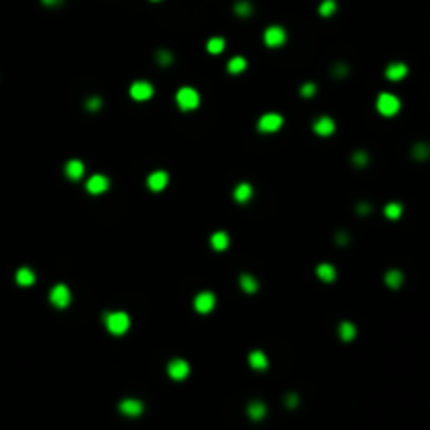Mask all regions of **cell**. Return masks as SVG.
<instances>
[{"mask_svg":"<svg viewBox=\"0 0 430 430\" xmlns=\"http://www.w3.org/2000/svg\"><path fill=\"white\" fill-rule=\"evenodd\" d=\"M109 189V179L105 175H93L86 181V191L91 195H103Z\"/></svg>","mask_w":430,"mask_h":430,"instance_id":"obj_12","label":"cell"},{"mask_svg":"<svg viewBox=\"0 0 430 430\" xmlns=\"http://www.w3.org/2000/svg\"><path fill=\"white\" fill-rule=\"evenodd\" d=\"M263 40H265V44H267L269 48H279V46H283L285 40H288V32H285V27H281V25H269V27L265 30V34H263Z\"/></svg>","mask_w":430,"mask_h":430,"instance_id":"obj_9","label":"cell"},{"mask_svg":"<svg viewBox=\"0 0 430 430\" xmlns=\"http://www.w3.org/2000/svg\"><path fill=\"white\" fill-rule=\"evenodd\" d=\"M214 306H216V296H214V292L204 290V292H197V294H195V298H193V308H195L199 315H208V313H212Z\"/></svg>","mask_w":430,"mask_h":430,"instance_id":"obj_8","label":"cell"},{"mask_svg":"<svg viewBox=\"0 0 430 430\" xmlns=\"http://www.w3.org/2000/svg\"><path fill=\"white\" fill-rule=\"evenodd\" d=\"M248 365H250L254 371H265V369H269V357L265 355V351L254 349V351L248 355Z\"/></svg>","mask_w":430,"mask_h":430,"instance_id":"obj_16","label":"cell"},{"mask_svg":"<svg viewBox=\"0 0 430 430\" xmlns=\"http://www.w3.org/2000/svg\"><path fill=\"white\" fill-rule=\"evenodd\" d=\"M369 212H371L369 204H361V206H359V214H361V216H363V214H369Z\"/></svg>","mask_w":430,"mask_h":430,"instance_id":"obj_38","label":"cell"},{"mask_svg":"<svg viewBox=\"0 0 430 430\" xmlns=\"http://www.w3.org/2000/svg\"><path fill=\"white\" fill-rule=\"evenodd\" d=\"M103 325L111 336H124L130 330V315L126 311H107L103 313Z\"/></svg>","mask_w":430,"mask_h":430,"instance_id":"obj_1","label":"cell"},{"mask_svg":"<svg viewBox=\"0 0 430 430\" xmlns=\"http://www.w3.org/2000/svg\"><path fill=\"white\" fill-rule=\"evenodd\" d=\"M168 181H170V177H168L166 170H153V172L147 175V187H149V191H153V193L164 191V189L168 187Z\"/></svg>","mask_w":430,"mask_h":430,"instance_id":"obj_11","label":"cell"},{"mask_svg":"<svg viewBox=\"0 0 430 430\" xmlns=\"http://www.w3.org/2000/svg\"><path fill=\"white\" fill-rule=\"evenodd\" d=\"M40 3L44 7H59V5H63V0H40Z\"/></svg>","mask_w":430,"mask_h":430,"instance_id":"obj_37","label":"cell"},{"mask_svg":"<svg viewBox=\"0 0 430 430\" xmlns=\"http://www.w3.org/2000/svg\"><path fill=\"white\" fill-rule=\"evenodd\" d=\"M347 74H349V67L347 65H344V63H334V67H332V76L334 78L340 80V78H344Z\"/></svg>","mask_w":430,"mask_h":430,"instance_id":"obj_35","label":"cell"},{"mask_svg":"<svg viewBox=\"0 0 430 430\" xmlns=\"http://www.w3.org/2000/svg\"><path fill=\"white\" fill-rule=\"evenodd\" d=\"M156 63L160 67H170L172 63H175V55H172L168 48H160L158 53H156Z\"/></svg>","mask_w":430,"mask_h":430,"instance_id":"obj_28","label":"cell"},{"mask_svg":"<svg viewBox=\"0 0 430 430\" xmlns=\"http://www.w3.org/2000/svg\"><path fill=\"white\" fill-rule=\"evenodd\" d=\"M166 374L170 380H175V382H183L187 380V376L191 374V365L187 363L185 359L177 357V359H170L168 361V365H166Z\"/></svg>","mask_w":430,"mask_h":430,"instance_id":"obj_6","label":"cell"},{"mask_svg":"<svg viewBox=\"0 0 430 430\" xmlns=\"http://www.w3.org/2000/svg\"><path fill=\"white\" fill-rule=\"evenodd\" d=\"M315 273H317V277H319L323 283H334V281H336V277H338L336 267H334V265H330V263H321V265H317Z\"/></svg>","mask_w":430,"mask_h":430,"instance_id":"obj_19","label":"cell"},{"mask_svg":"<svg viewBox=\"0 0 430 430\" xmlns=\"http://www.w3.org/2000/svg\"><path fill=\"white\" fill-rule=\"evenodd\" d=\"M376 109L384 118H392V116L399 113L401 101H399L397 95H392V93H382V95H378V99H376Z\"/></svg>","mask_w":430,"mask_h":430,"instance_id":"obj_3","label":"cell"},{"mask_svg":"<svg viewBox=\"0 0 430 430\" xmlns=\"http://www.w3.org/2000/svg\"><path fill=\"white\" fill-rule=\"evenodd\" d=\"M128 95L132 101L136 103H143V101H149L153 99V95H156V89H153V84L147 82V80H136L130 84V89H128Z\"/></svg>","mask_w":430,"mask_h":430,"instance_id":"obj_7","label":"cell"},{"mask_svg":"<svg viewBox=\"0 0 430 430\" xmlns=\"http://www.w3.org/2000/svg\"><path fill=\"white\" fill-rule=\"evenodd\" d=\"M313 132L317 136H323V139H325V136H332L336 132V122L330 116H319L313 122Z\"/></svg>","mask_w":430,"mask_h":430,"instance_id":"obj_13","label":"cell"},{"mask_svg":"<svg viewBox=\"0 0 430 430\" xmlns=\"http://www.w3.org/2000/svg\"><path fill=\"white\" fill-rule=\"evenodd\" d=\"M118 411L126 418H139L143 411H145V403L136 397H126L118 403Z\"/></svg>","mask_w":430,"mask_h":430,"instance_id":"obj_10","label":"cell"},{"mask_svg":"<svg viewBox=\"0 0 430 430\" xmlns=\"http://www.w3.org/2000/svg\"><path fill=\"white\" fill-rule=\"evenodd\" d=\"M351 162H353L357 168H365V166H367V162H369V156H367L365 151H361V149H359V151H355L353 156H351Z\"/></svg>","mask_w":430,"mask_h":430,"instance_id":"obj_32","label":"cell"},{"mask_svg":"<svg viewBox=\"0 0 430 430\" xmlns=\"http://www.w3.org/2000/svg\"><path fill=\"white\" fill-rule=\"evenodd\" d=\"M298 91H300V95H302L304 99H311V97H315V93H317V84H315V82H304Z\"/></svg>","mask_w":430,"mask_h":430,"instance_id":"obj_33","label":"cell"},{"mask_svg":"<svg viewBox=\"0 0 430 430\" xmlns=\"http://www.w3.org/2000/svg\"><path fill=\"white\" fill-rule=\"evenodd\" d=\"M414 156H418V158H426V156H428V149H422V145H418V147L414 149Z\"/></svg>","mask_w":430,"mask_h":430,"instance_id":"obj_36","label":"cell"},{"mask_svg":"<svg viewBox=\"0 0 430 430\" xmlns=\"http://www.w3.org/2000/svg\"><path fill=\"white\" fill-rule=\"evenodd\" d=\"M407 65L405 63H401V61H394V63H390L386 70H384V74H386V78L390 80V82H399V80H403L405 76H407Z\"/></svg>","mask_w":430,"mask_h":430,"instance_id":"obj_18","label":"cell"},{"mask_svg":"<svg viewBox=\"0 0 430 430\" xmlns=\"http://www.w3.org/2000/svg\"><path fill=\"white\" fill-rule=\"evenodd\" d=\"M384 281H386L388 288H401L403 285V273L397 271V269H392V271H388L384 275Z\"/></svg>","mask_w":430,"mask_h":430,"instance_id":"obj_27","label":"cell"},{"mask_svg":"<svg viewBox=\"0 0 430 430\" xmlns=\"http://www.w3.org/2000/svg\"><path fill=\"white\" fill-rule=\"evenodd\" d=\"M210 248L214 252H225L229 248V235H227V231H214L210 235Z\"/></svg>","mask_w":430,"mask_h":430,"instance_id":"obj_22","label":"cell"},{"mask_svg":"<svg viewBox=\"0 0 430 430\" xmlns=\"http://www.w3.org/2000/svg\"><path fill=\"white\" fill-rule=\"evenodd\" d=\"M151 3H160V0H151Z\"/></svg>","mask_w":430,"mask_h":430,"instance_id":"obj_40","label":"cell"},{"mask_svg":"<svg viewBox=\"0 0 430 430\" xmlns=\"http://www.w3.org/2000/svg\"><path fill=\"white\" fill-rule=\"evenodd\" d=\"M246 67H248V61L242 55H235L227 61V72L229 74H242V72H246Z\"/></svg>","mask_w":430,"mask_h":430,"instance_id":"obj_24","label":"cell"},{"mask_svg":"<svg viewBox=\"0 0 430 430\" xmlns=\"http://www.w3.org/2000/svg\"><path fill=\"white\" fill-rule=\"evenodd\" d=\"M84 107H86V111L97 113V111H101V107H103V99H101L99 95H91V97H86Z\"/></svg>","mask_w":430,"mask_h":430,"instance_id":"obj_30","label":"cell"},{"mask_svg":"<svg viewBox=\"0 0 430 430\" xmlns=\"http://www.w3.org/2000/svg\"><path fill=\"white\" fill-rule=\"evenodd\" d=\"M336 242H338L340 246H344V244H347V242H349V237H347V235H344V233H338V235H336Z\"/></svg>","mask_w":430,"mask_h":430,"instance_id":"obj_39","label":"cell"},{"mask_svg":"<svg viewBox=\"0 0 430 430\" xmlns=\"http://www.w3.org/2000/svg\"><path fill=\"white\" fill-rule=\"evenodd\" d=\"M175 99H177L179 109H183V111H193V109L199 107V103H202V97H199V93L193 89V86H181V89L177 91V95H175Z\"/></svg>","mask_w":430,"mask_h":430,"instance_id":"obj_2","label":"cell"},{"mask_svg":"<svg viewBox=\"0 0 430 430\" xmlns=\"http://www.w3.org/2000/svg\"><path fill=\"white\" fill-rule=\"evenodd\" d=\"M300 405V394L298 392H288L285 394V407L288 409H296Z\"/></svg>","mask_w":430,"mask_h":430,"instance_id":"obj_34","label":"cell"},{"mask_svg":"<svg viewBox=\"0 0 430 430\" xmlns=\"http://www.w3.org/2000/svg\"><path fill=\"white\" fill-rule=\"evenodd\" d=\"M252 197H254V187L248 181H242L233 187V199L237 204H248Z\"/></svg>","mask_w":430,"mask_h":430,"instance_id":"obj_15","label":"cell"},{"mask_svg":"<svg viewBox=\"0 0 430 430\" xmlns=\"http://www.w3.org/2000/svg\"><path fill=\"white\" fill-rule=\"evenodd\" d=\"M336 11H338V3H336V0H323V3L319 5V15L321 17H332Z\"/></svg>","mask_w":430,"mask_h":430,"instance_id":"obj_31","label":"cell"},{"mask_svg":"<svg viewBox=\"0 0 430 430\" xmlns=\"http://www.w3.org/2000/svg\"><path fill=\"white\" fill-rule=\"evenodd\" d=\"M15 281L17 285H21V288H30L36 283V273H34L30 267H21V269H17L15 273Z\"/></svg>","mask_w":430,"mask_h":430,"instance_id":"obj_20","label":"cell"},{"mask_svg":"<svg viewBox=\"0 0 430 430\" xmlns=\"http://www.w3.org/2000/svg\"><path fill=\"white\" fill-rule=\"evenodd\" d=\"M252 11H254V7H252V3H248V0H237V3L233 5V13H235L237 17H242V19L250 17Z\"/></svg>","mask_w":430,"mask_h":430,"instance_id":"obj_26","label":"cell"},{"mask_svg":"<svg viewBox=\"0 0 430 430\" xmlns=\"http://www.w3.org/2000/svg\"><path fill=\"white\" fill-rule=\"evenodd\" d=\"M239 288H242L244 294H256L261 285H258V279L252 273H242L239 275Z\"/></svg>","mask_w":430,"mask_h":430,"instance_id":"obj_21","label":"cell"},{"mask_svg":"<svg viewBox=\"0 0 430 430\" xmlns=\"http://www.w3.org/2000/svg\"><path fill=\"white\" fill-rule=\"evenodd\" d=\"M267 403L265 401H261V399H252L248 405H246V414H248V418L250 420H254V422H261V420H265V416H267Z\"/></svg>","mask_w":430,"mask_h":430,"instance_id":"obj_14","label":"cell"},{"mask_svg":"<svg viewBox=\"0 0 430 430\" xmlns=\"http://www.w3.org/2000/svg\"><path fill=\"white\" fill-rule=\"evenodd\" d=\"M225 46H227V42L222 36H212L208 42H206V50H208L210 55H220L222 50H225Z\"/></svg>","mask_w":430,"mask_h":430,"instance_id":"obj_25","label":"cell"},{"mask_svg":"<svg viewBox=\"0 0 430 430\" xmlns=\"http://www.w3.org/2000/svg\"><path fill=\"white\" fill-rule=\"evenodd\" d=\"M48 300H50V304H53L55 308H67L70 306V302H72V290H70V285L67 283H55L53 288H50V292H48Z\"/></svg>","mask_w":430,"mask_h":430,"instance_id":"obj_4","label":"cell"},{"mask_svg":"<svg viewBox=\"0 0 430 430\" xmlns=\"http://www.w3.org/2000/svg\"><path fill=\"white\" fill-rule=\"evenodd\" d=\"M384 214H386V218H390V220H397V218H401V214H403V206L397 204V202H390V204L384 206Z\"/></svg>","mask_w":430,"mask_h":430,"instance_id":"obj_29","label":"cell"},{"mask_svg":"<svg viewBox=\"0 0 430 430\" xmlns=\"http://www.w3.org/2000/svg\"><path fill=\"white\" fill-rule=\"evenodd\" d=\"M281 126H283V116L275 113V111L263 113L261 118H258V122H256L258 132H263V134H275L277 130H281Z\"/></svg>","mask_w":430,"mask_h":430,"instance_id":"obj_5","label":"cell"},{"mask_svg":"<svg viewBox=\"0 0 430 430\" xmlns=\"http://www.w3.org/2000/svg\"><path fill=\"white\" fill-rule=\"evenodd\" d=\"M338 336H340L342 342H351V340H355V336H357V325H355L353 321H342L340 328H338Z\"/></svg>","mask_w":430,"mask_h":430,"instance_id":"obj_23","label":"cell"},{"mask_svg":"<svg viewBox=\"0 0 430 430\" xmlns=\"http://www.w3.org/2000/svg\"><path fill=\"white\" fill-rule=\"evenodd\" d=\"M63 172H65L67 179L76 183L84 177V162L82 160H67L65 166H63Z\"/></svg>","mask_w":430,"mask_h":430,"instance_id":"obj_17","label":"cell"}]
</instances>
